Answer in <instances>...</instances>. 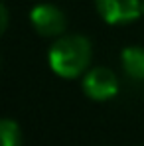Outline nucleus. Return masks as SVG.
<instances>
[{
  "label": "nucleus",
  "mask_w": 144,
  "mask_h": 146,
  "mask_svg": "<svg viewBox=\"0 0 144 146\" xmlns=\"http://www.w3.org/2000/svg\"><path fill=\"white\" fill-rule=\"evenodd\" d=\"M93 46L83 34H63L55 38L48 51L49 69L61 79H79L91 67Z\"/></svg>",
  "instance_id": "1"
},
{
  "label": "nucleus",
  "mask_w": 144,
  "mask_h": 146,
  "mask_svg": "<svg viewBox=\"0 0 144 146\" xmlns=\"http://www.w3.org/2000/svg\"><path fill=\"white\" fill-rule=\"evenodd\" d=\"M81 89L85 97L95 101V103H105L119 95V77L107 65H95L89 67L85 75L81 77Z\"/></svg>",
  "instance_id": "2"
},
{
  "label": "nucleus",
  "mask_w": 144,
  "mask_h": 146,
  "mask_svg": "<svg viewBox=\"0 0 144 146\" xmlns=\"http://www.w3.org/2000/svg\"><path fill=\"white\" fill-rule=\"evenodd\" d=\"M30 24L42 38H59L65 34L67 18L59 6L51 2H38L30 10Z\"/></svg>",
  "instance_id": "3"
},
{
  "label": "nucleus",
  "mask_w": 144,
  "mask_h": 146,
  "mask_svg": "<svg viewBox=\"0 0 144 146\" xmlns=\"http://www.w3.org/2000/svg\"><path fill=\"white\" fill-rule=\"evenodd\" d=\"M95 10L109 26H126L142 16V0H95Z\"/></svg>",
  "instance_id": "4"
},
{
  "label": "nucleus",
  "mask_w": 144,
  "mask_h": 146,
  "mask_svg": "<svg viewBox=\"0 0 144 146\" xmlns=\"http://www.w3.org/2000/svg\"><path fill=\"white\" fill-rule=\"evenodd\" d=\"M120 65L132 81H144V48L126 46L120 51Z\"/></svg>",
  "instance_id": "5"
},
{
  "label": "nucleus",
  "mask_w": 144,
  "mask_h": 146,
  "mask_svg": "<svg viewBox=\"0 0 144 146\" xmlns=\"http://www.w3.org/2000/svg\"><path fill=\"white\" fill-rule=\"evenodd\" d=\"M0 138H2V146H22V130L18 122L12 119H2Z\"/></svg>",
  "instance_id": "6"
},
{
  "label": "nucleus",
  "mask_w": 144,
  "mask_h": 146,
  "mask_svg": "<svg viewBox=\"0 0 144 146\" xmlns=\"http://www.w3.org/2000/svg\"><path fill=\"white\" fill-rule=\"evenodd\" d=\"M6 28H8V8H6V4H2L0 6V32L4 34Z\"/></svg>",
  "instance_id": "7"
},
{
  "label": "nucleus",
  "mask_w": 144,
  "mask_h": 146,
  "mask_svg": "<svg viewBox=\"0 0 144 146\" xmlns=\"http://www.w3.org/2000/svg\"><path fill=\"white\" fill-rule=\"evenodd\" d=\"M142 16H144V0H142Z\"/></svg>",
  "instance_id": "8"
}]
</instances>
